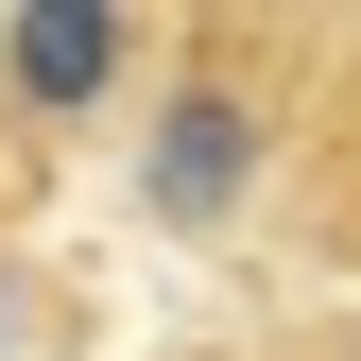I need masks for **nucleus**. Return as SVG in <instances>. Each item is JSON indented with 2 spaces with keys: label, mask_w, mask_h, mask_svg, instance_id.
<instances>
[{
  "label": "nucleus",
  "mask_w": 361,
  "mask_h": 361,
  "mask_svg": "<svg viewBox=\"0 0 361 361\" xmlns=\"http://www.w3.org/2000/svg\"><path fill=\"white\" fill-rule=\"evenodd\" d=\"M224 190H241V104H224V86H190V104L155 121V207H172V224H207Z\"/></svg>",
  "instance_id": "f257e3e1"
},
{
  "label": "nucleus",
  "mask_w": 361,
  "mask_h": 361,
  "mask_svg": "<svg viewBox=\"0 0 361 361\" xmlns=\"http://www.w3.org/2000/svg\"><path fill=\"white\" fill-rule=\"evenodd\" d=\"M0 52H18L35 104H104V86H121V18H18Z\"/></svg>",
  "instance_id": "f03ea898"
}]
</instances>
